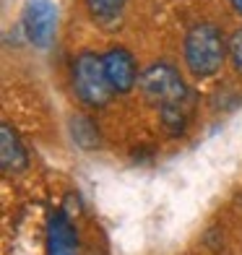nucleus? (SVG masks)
<instances>
[{
  "mask_svg": "<svg viewBox=\"0 0 242 255\" xmlns=\"http://www.w3.org/2000/svg\"><path fill=\"white\" fill-rule=\"evenodd\" d=\"M78 253V232L63 208L50 214L47 232H44V255H76Z\"/></svg>",
  "mask_w": 242,
  "mask_h": 255,
  "instance_id": "6",
  "label": "nucleus"
},
{
  "mask_svg": "<svg viewBox=\"0 0 242 255\" xmlns=\"http://www.w3.org/2000/svg\"><path fill=\"white\" fill-rule=\"evenodd\" d=\"M0 164L5 175H18L29 167V151L13 125H0Z\"/></svg>",
  "mask_w": 242,
  "mask_h": 255,
  "instance_id": "7",
  "label": "nucleus"
},
{
  "mask_svg": "<svg viewBox=\"0 0 242 255\" xmlns=\"http://www.w3.org/2000/svg\"><path fill=\"white\" fill-rule=\"evenodd\" d=\"M26 39L39 50H47L57 34V5L52 0H26L21 13Z\"/></svg>",
  "mask_w": 242,
  "mask_h": 255,
  "instance_id": "4",
  "label": "nucleus"
},
{
  "mask_svg": "<svg viewBox=\"0 0 242 255\" xmlns=\"http://www.w3.org/2000/svg\"><path fill=\"white\" fill-rule=\"evenodd\" d=\"M68 128H71V135L73 141L81 146V148H97L99 146V128L94 125V120L86 118V115H73L68 120Z\"/></svg>",
  "mask_w": 242,
  "mask_h": 255,
  "instance_id": "8",
  "label": "nucleus"
},
{
  "mask_svg": "<svg viewBox=\"0 0 242 255\" xmlns=\"http://www.w3.org/2000/svg\"><path fill=\"white\" fill-rule=\"evenodd\" d=\"M71 78H73L76 97L86 107H97V110L105 107L115 94L107 81V73H105V60H102V55L91 52V50H84L73 60Z\"/></svg>",
  "mask_w": 242,
  "mask_h": 255,
  "instance_id": "3",
  "label": "nucleus"
},
{
  "mask_svg": "<svg viewBox=\"0 0 242 255\" xmlns=\"http://www.w3.org/2000/svg\"><path fill=\"white\" fill-rule=\"evenodd\" d=\"M227 55H229V60H232L235 71L242 76V26L235 29L232 37H229V42H227Z\"/></svg>",
  "mask_w": 242,
  "mask_h": 255,
  "instance_id": "11",
  "label": "nucleus"
},
{
  "mask_svg": "<svg viewBox=\"0 0 242 255\" xmlns=\"http://www.w3.org/2000/svg\"><path fill=\"white\" fill-rule=\"evenodd\" d=\"M159 115H161V128H164L169 135H182V133H185L188 120H190L188 104H177V107L159 110Z\"/></svg>",
  "mask_w": 242,
  "mask_h": 255,
  "instance_id": "9",
  "label": "nucleus"
},
{
  "mask_svg": "<svg viewBox=\"0 0 242 255\" xmlns=\"http://www.w3.org/2000/svg\"><path fill=\"white\" fill-rule=\"evenodd\" d=\"M105 60V73H107V81L115 94H128L133 91V86L138 84V68H135V60L133 55L125 50V47H112L102 55Z\"/></svg>",
  "mask_w": 242,
  "mask_h": 255,
  "instance_id": "5",
  "label": "nucleus"
},
{
  "mask_svg": "<svg viewBox=\"0 0 242 255\" xmlns=\"http://www.w3.org/2000/svg\"><path fill=\"white\" fill-rule=\"evenodd\" d=\"M138 89H141L143 99L154 104L156 110L190 104V89L185 86L177 68L169 63H151L138 78Z\"/></svg>",
  "mask_w": 242,
  "mask_h": 255,
  "instance_id": "2",
  "label": "nucleus"
},
{
  "mask_svg": "<svg viewBox=\"0 0 242 255\" xmlns=\"http://www.w3.org/2000/svg\"><path fill=\"white\" fill-rule=\"evenodd\" d=\"M125 5V0H86V8L91 10L94 18H110L118 16Z\"/></svg>",
  "mask_w": 242,
  "mask_h": 255,
  "instance_id": "10",
  "label": "nucleus"
},
{
  "mask_svg": "<svg viewBox=\"0 0 242 255\" xmlns=\"http://www.w3.org/2000/svg\"><path fill=\"white\" fill-rule=\"evenodd\" d=\"M229 3H232V5H235V10L242 16V0H229Z\"/></svg>",
  "mask_w": 242,
  "mask_h": 255,
  "instance_id": "12",
  "label": "nucleus"
},
{
  "mask_svg": "<svg viewBox=\"0 0 242 255\" xmlns=\"http://www.w3.org/2000/svg\"><path fill=\"white\" fill-rule=\"evenodd\" d=\"M185 63L195 78H211L222 71L227 44L214 24H195L185 37Z\"/></svg>",
  "mask_w": 242,
  "mask_h": 255,
  "instance_id": "1",
  "label": "nucleus"
}]
</instances>
